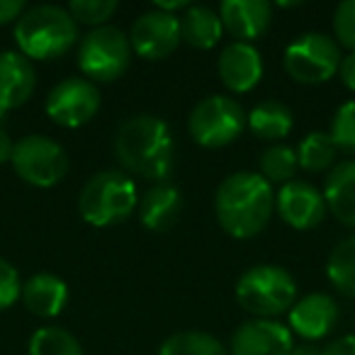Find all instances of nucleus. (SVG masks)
<instances>
[{
    "label": "nucleus",
    "instance_id": "obj_1",
    "mask_svg": "<svg viewBox=\"0 0 355 355\" xmlns=\"http://www.w3.org/2000/svg\"><path fill=\"white\" fill-rule=\"evenodd\" d=\"M217 222L232 239L246 241L270 224L275 212V190L261 173L239 171L219 183L214 195Z\"/></svg>",
    "mask_w": 355,
    "mask_h": 355
},
{
    "label": "nucleus",
    "instance_id": "obj_2",
    "mask_svg": "<svg viewBox=\"0 0 355 355\" xmlns=\"http://www.w3.org/2000/svg\"><path fill=\"white\" fill-rule=\"evenodd\" d=\"M114 156L127 175L166 183L175 166L171 127L156 114H134L117 129Z\"/></svg>",
    "mask_w": 355,
    "mask_h": 355
},
{
    "label": "nucleus",
    "instance_id": "obj_3",
    "mask_svg": "<svg viewBox=\"0 0 355 355\" xmlns=\"http://www.w3.org/2000/svg\"><path fill=\"white\" fill-rule=\"evenodd\" d=\"M78 25L61 6H35L15 22L17 51L30 61H51L78 44Z\"/></svg>",
    "mask_w": 355,
    "mask_h": 355
},
{
    "label": "nucleus",
    "instance_id": "obj_4",
    "mask_svg": "<svg viewBox=\"0 0 355 355\" xmlns=\"http://www.w3.org/2000/svg\"><path fill=\"white\" fill-rule=\"evenodd\" d=\"M139 207V190L134 178L119 168L100 171L83 185L78 195V212L90 227H114L129 219Z\"/></svg>",
    "mask_w": 355,
    "mask_h": 355
},
{
    "label": "nucleus",
    "instance_id": "obj_5",
    "mask_svg": "<svg viewBox=\"0 0 355 355\" xmlns=\"http://www.w3.org/2000/svg\"><path fill=\"white\" fill-rule=\"evenodd\" d=\"M236 302L253 319H277L300 300L297 280L282 266H253L236 280Z\"/></svg>",
    "mask_w": 355,
    "mask_h": 355
},
{
    "label": "nucleus",
    "instance_id": "obj_6",
    "mask_svg": "<svg viewBox=\"0 0 355 355\" xmlns=\"http://www.w3.org/2000/svg\"><path fill=\"white\" fill-rule=\"evenodd\" d=\"M132 44L129 35H124L119 27L105 25L98 30H90L78 42V66L83 78L98 83H112L122 78L124 71L132 61Z\"/></svg>",
    "mask_w": 355,
    "mask_h": 355
},
{
    "label": "nucleus",
    "instance_id": "obj_7",
    "mask_svg": "<svg viewBox=\"0 0 355 355\" xmlns=\"http://www.w3.org/2000/svg\"><path fill=\"white\" fill-rule=\"evenodd\" d=\"M246 129V110L229 95H207L193 107L188 132L195 144L205 148H224L234 144Z\"/></svg>",
    "mask_w": 355,
    "mask_h": 355
},
{
    "label": "nucleus",
    "instance_id": "obj_8",
    "mask_svg": "<svg viewBox=\"0 0 355 355\" xmlns=\"http://www.w3.org/2000/svg\"><path fill=\"white\" fill-rule=\"evenodd\" d=\"M340 59V46L334 37L324 32H304L287 44L282 64L295 83L321 85L338 73Z\"/></svg>",
    "mask_w": 355,
    "mask_h": 355
},
{
    "label": "nucleus",
    "instance_id": "obj_9",
    "mask_svg": "<svg viewBox=\"0 0 355 355\" xmlns=\"http://www.w3.org/2000/svg\"><path fill=\"white\" fill-rule=\"evenodd\" d=\"M12 171L32 188H54L66 178L69 156L59 141L42 134H27L12 146Z\"/></svg>",
    "mask_w": 355,
    "mask_h": 355
},
{
    "label": "nucleus",
    "instance_id": "obj_10",
    "mask_svg": "<svg viewBox=\"0 0 355 355\" xmlns=\"http://www.w3.org/2000/svg\"><path fill=\"white\" fill-rule=\"evenodd\" d=\"M100 105H103V95L98 85L80 76H71L59 80L46 93L44 112L59 127L78 129L93 122V117L100 112Z\"/></svg>",
    "mask_w": 355,
    "mask_h": 355
},
{
    "label": "nucleus",
    "instance_id": "obj_11",
    "mask_svg": "<svg viewBox=\"0 0 355 355\" xmlns=\"http://www.w3.org/2000/svg\"><path fill=\"white\" fill-rule=\"evenodd\" d=\"M132 51L144 61H163L183 44L180 17L163 10H146L134 20L129 30Z\"/></svg>",
    "mask_w": 355,
    "mask_h": 355
},
{
    "label": "nucleus",
    "instance_id": "obj_12",
    "mask_svg": "<svg viewBox=\"0 0 355 355\" xmlns=\"http://www.w3.org/2000/svg\"><path fill=\"white\" fill-rule=\"evenodd\" d=\"M275 212L290 229L309 232L324 222L329 207H326L324 193L314 183L295 178L292 183L282 185L275 193Z\"/></svg>",
    "mask_w": 355,
    "mask_h": 355
},
{
    "label": "nucleus",
    "instance_id": "obj_13",
    "mask_svg": "<svg viewBox=\"0 0 355 355\" xmlns=\"http://www.w3.org/2000/svg\"><path fill=\"white\" fill-rule=\"evenodd\" d=\"M295 336L277 319H251L232 336L229 355H290Z\"/></svg>",
    "mask_w": 355,
    "mask_h": 355
},
{
    "label": "nucleus",
    "instance_id": "obj_14",
    "mask_svg": "<svg viewBox=\"0 0 355 355\" xmlns=\"http://www.w3.org/2000/svg\"><path fill=\"white\" fill-rule=\"evenodd\" d=\"M338 324V304L326 292H309L300 297L287 311V326L292 336H300L306 343L326 338Z\"/></svg>",
    "mask_w": 355,
    "mask_h": 355
},
{
    "label": "nucleus",
    "instance_id": "obj_15",
    "mask_svg": "<svg viewBox=\"0 0 355 355\" xmlns=\"http://www.w3.org/2000/svg\"><path fill=\"white\" fill-rule=\"evenodd\" d=\"M217 73L224 88L232 93H251L263 78V56L256 44L246 42H232L219 51Z\"/></svg>",
    "mask_w": 355,
    "mask_h": 355
},
{
    "label": "nucleus",
    "instance_id": "obj_16",
    "mask_svg": "<svg viewBox=\"0 0 355 355\" xmlns=\"http://www.w3.org/2000/svg\"><path fill=\"white\" fill-rule=\"evenodd\" d=\"M217 12L224 32L232 35L234 42L253 44L272 25V6L266 0H224Z\"/></svg>",
    "mask_w": 355,
    "mask_h": 355
},
{
    "label": "nucleus",
    "instance_id": "obj_17",
    "mask_svg": "<svg viewBox=\"0 0 355 355\" xmlns=\"http://www.w3.org/2000/svg\"><path fill=\"white\" fill-rule=\"evenodd\" d=\"M35 64L17 49L0 51V107H6L8 112L22 107L35 95Z\"/></svg>",
    "mask_w": 355,
    "mask_h": 355
},
{
    "label": "nucleus",
    "instance_id": "obj_18",
    "mask_svg": "<svg viewBox=\"0 0 355 355\" xmlns=\"http://www.w3.org/2000/svg\"><path fill=\"white\" fill-rule=\"evenodd\" d=\"M22 304L30 314L40 319H54L66 309L69 302V285L54 272H35L30 280H25L20 295Z\"/></svg>",
    "mask_w": 355,
    "mask_h": 355
},
{
    "label": "nucleus",
    "instance_id": "obj_19",
    "mask_svg": "<svg viewBox=\"0 0 355 355\" xmlns=\"http://www.w3.org/2000/svg\"><path fill=\"white\" fill-rule=\"evenodd\" d=\"M321 193L329 212L340 224L355 229V158L338 161L331 168Z\"/></svg>",
    "mask_w": 355,
    "mask_h": 355
},
{
    "label": "nucleus",
    "instance_id": "obj_20",
    "mask_svg": "<svg viewBox=\"0 0 355 355\" xmlns=\"http://www.w3.org/2000/svg\"><path fill=\"white\" fill-rule=\"evenodd\" d=\"M139 219L151 232H166L178 222L183 212V198L180 190L171 183H156L139 200Z\"/></svg>",
    "mask_w": 355,
    "mask_h": 355
},
{
    "label": "nucleus",
    "instance_id": "obj_21",
    "mask_svg": "<svg viewBox=\"0 0 355 355\" xmlns=\"http://www.w3.org/2000/svg\"><path fill=\"white\" fill-rule=\"evenodd\" d=\"M180 32H183V42L188 46L200 51H209L222 42L224 25L214 8L190 6L183 12V17H180Z\"/></svg>",
    "mask_w": 355,
    "mask_h": 355
},
{
    "label": "nucleus",
    "instance_id": "obj_22",
    "mask_svg": "<svg viewBox=\"0 0 355 355\" xmlns=\"http://www.w3.org/2000/svg\"><path fill=\"white\" fill-rule=\"evenodd\" d=\"M246 127L263 141L280 144L295 129V114L280 100H263L246 112Z\"/></svg>",
    "mask_w": 355,
    "mask_h": 355
},
{
    "label": "nucleus",
    "instance_id": "obj_23",
    "mask_svg": "<svg viewBox=\"0 0 355 355\" xmlns=\"http://www.w3.org/2000/svg\"><path fill=\"white\" fill-rule=\"evenodd\" d=\"M295 151H297V163L306 173L331 171L338 163V153H340L329 132H309Z\"/></svg>",
    "mask_w": 355,
    "mask_h": 355
},
{
    "label": "nucleus",
    "instance_id": "obj_24",
    "mask_svg": "<svg viewBox=\"0 0 355 355\" xmlns=\"http://www.w3.org/2000/svg\"><path fill=\"white\" fill-rule=\"evenodd\" d=\"M326 277L336 292L355 300V234L336 243L326 258Z\"/></svg>",
    "mask_w": 355,
    "mask_h": 355
},
{
    "label": "nucleus",
    "instance_id": "obj_25",
    "mask_svg": "<svg viewBox=\"0 0 355 355\" xmlns=\"http://www.w3.org/2000/svg\"><path fill=\"white\" fill-rule=\"evenodd\" d=\"M158 355H229V348L207 331H178L163 340Z\"/></svg>",
    "mask_w": 355,
    "mask_h": 355
},
{
    "label": "nucleus",
    "instance_id": "obj_26",
    "mask_svg": "<svg viewBox=\"0 0 355 355\" xmlns=\"http://www.w3.org/2000/svg\"><path fill=\"white\" fill-rule=\"evenodd\" d=\"M30 355H85L80 340L61 326H42L27 343Z\"/></svg>",
    "mask_w": 355,
    "mask_h": 355
},
{
    "label": "nucleus",
    "instance_id": "obj_27",
    "mask_svg": "<svg viewBox=\"0 0 355 355\" xmlns=\"http://www.w3.org/2000/svg\"><path fill=\"white\" fill-rule=\"evenodd\" d=\"M300 171L297 151L287 144H272L261 156V175L270 185H287L295 180V173Z\"/></svg>",
    "mask_w": 355,
    "mask_h": 355
},
{
    "label": "nucleus",
    "instance_id": "obj_28",
    "mask_svg": "<svg viewBox=\"0 0 355 355\" xmlns=\"http://www.w3.org/2000/svg\"><path fill=\"white\" fill-rule=\"evenodd\" d=\"M66 10L71 12L78 27L83 25L90 30H98L112 20V15L119 10V3L117 0H73Z\"/></svg>",
    "mask_w": 355,
    "mask_h": 355
},
{
    "label": "nucleus",
    "instance_id": "obj_29",
    "mask_svg": "<svg viewBox=\"0 0 355 355\" xmlns=\"http://www.w3.org/2000/svg\"><path fill=\"white\" fill-rule=\"evenodd\" d=\"M329 134L340 153L355 158V100H348L336 110Z\"/></svg>",
    "mask_w": 355,
    "mask_h": 355
},
{
    "label": "nucleus",
    "instance_id": "obj_30",
    "mask_svg": "<svg viewBox=\"0 0 355 355\" xmlns=\"http://www.w3.org/2000/svg\"><path fill=\"white\" fill-rule=\"evenodd\" d=\"M334 37L338 46L355 51V0L338 3L334 12Z\"/></svg>",
    "mask_w": 355,
    "mask_h": 355
},
{
    "label": "nucleus",
    "instance_id": "obj_31",
    "mask_svg": "<svg viewBox=\"0 0 355 355\" xmlns=\"http://www.w3.org/2000/svg\"><path fill=\"white\" fill-rule=\"evenodd\" d=\"M22 295V280L20 272L12 263L0 258V311L10 309Z\"/></svg>",
    "mask_w": 355,
    "mask_h": 355
},
{
    "label": "nucleus",
    "instance_id": "obj_32",
    "mask_svg": "<svg viewBox=\"0 0 355 355\" xmlns=\"http://www.w3.org/2000/svg\"><path fill=\"white\" fill-rule=\"evenodd\" d=\"M27 10L25 0H0V27L3 25H15Z\"/></svg>",
    "mask_w": 355,
    "mask_h": 355
},
{
    "label": "nucleus",
    "instance_id": "obj_33",
    "mask_svg": "<svg viewBox=\"0 0 355 355\" xmlns=\"http://www.w3.org/2000/svg\"><path fill=\"white\" fill-rule=\"evenodd\" d=\"M321 355H355V336H340L331 340L326 348H321Z\"/></svg>",
    "mask_w": 355,
    "mask_h": 355
},
{
    "label": "nucleus",
    "instance_id": "obj_34",
    "mask_svg": "<svg viewBox=\"0 0 355 355\" xmlns=\"http://www.w3.org/2000/svg\"><path fill=\"white\" fill-rule=\"evenodd\" d=\"M338 76H340V80H343L345 88L355 93V51H348V54L340 59Z\"/></svg>",
    "mask_w": 355,
    "mask_h": 355
},
{
    "label": "nucleus",
    "instance_id": "obj_35",
    "mask_svg": "<svg viewBox=\"0 0 355 355\" xmlns=\"http://www.w3.org/2000/svg\"><path fill=\"white\" fill-rule=\"evenodd\" d=\"M12 146H15V141L10 139V134H8L6 129H0V166H3V163H10Z\"/></svg>",
    "mask_w": 355,
    "mask_h": 355
},
{
    "label": "nucleus",
    "instance_id": "obj_36",
    "mask_svg": "<svg viewBox=\"0 0 355 355\" xmlns=\"http://www.w3.org/2000/svg\"><path fill=\"white\" fill-rule=\"evenodd\" d=\"M290 355H321V348H316L314 343H302V345H295Z\"/></svg>",
    "mask_w": 355,
    "mask_h": 355
},
{
    "label": "nucleus",
    "instance_id": "obj_37",
    "mask_svg": "<svg viewBox=\"0 0 355 355\" xmlns=\"http://www.w3.org/2000/svg\"><path fill=\"white\" fill-rule=\"evenodd\" d=\"M6 119H8V110L0 107V129H6Z\"/></svg>",
    "mask_w": 355,
    "mask_h": 355
}]
</instances>
